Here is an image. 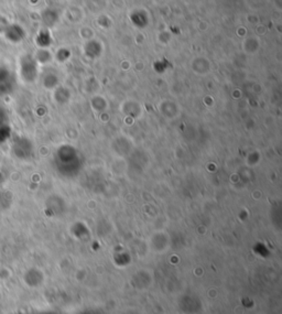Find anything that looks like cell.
Returning <instances> with one entry per match:
<instances>
[{"instance_id":"obj_1","label":"cell","mask_w":282,"mask_h":314,"mask_svg":"<svg viewBox=\"0 0 282 314\" xmlns=\"http://www.w3.org/2000/svg\"><path fill=\"white\" fill-rule=\"evenodd\" d=\"M10 136V129L6 126H0V144L6 141Z\"/></svg>"}]
</instances>
